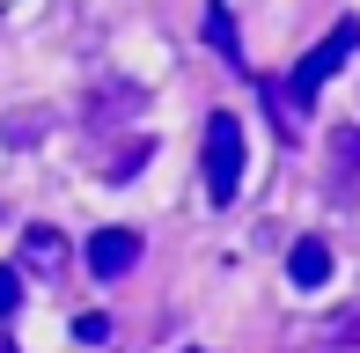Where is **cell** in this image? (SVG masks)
Wrapping results in <instances>:
<instances>
[{"instance_id":"52a82bcc","label":"cell","mask_w":360,"mask_h":353,"mask_svg":"<svg viewBox=\"0 0 360 353\" xmlns=\"http://www.w3.org/2000/svg\"><path fill=\"white\" fill-rule=\"evenodd\" d=\"M206 44H214L236 74H250V59H243V44H236V23H228V0H206Z\"/></svg>"},{"instance_id":"8992f818","label":"cell","mask_w":360,"mask_h":353,"mask_svg":"<svg viewBox=\"0 0 360 353\" xmlns=\"http://www.w3.org/2000/svg\"><path fill=\"white\" fill-rule=\"evenodd\" d=\"M22 265H30V272H59V265H67V236L44 229V221H37V229H22Z\"/></svg>"},{"instance_id":"9c48e42d","label":"cell","mask_w":360,"mask_h":353,"mask_svg":"<svg viewBox=\"0 0 360 353\" xmlns=\"http://www.w3.org/2000/svg\"><path fill=\"white\" fill-rule=\"evenodd\" d=\"M15 309H22V272L0 265V316H15Z\"/></svg>"},{"instance_id":"6da1fadb","label":"cell","mask_w":360,"mask_h":353,"mask_svg":"<svg viewBox=\"0 0 360 353\" xmlns=\"http://www.w3.org/2000/svg\"><path fill=\"white\" fill-rule=\"evenodd\" d=\"M353 52H360V23H353V15H346V23H331V37L302 52V67H294V82H287V133H302V118H294V110L316 103V89L331 82V74L346 67Z\"/></svg>"},{"instance_id":"5b68a950","label":"cell","mask_w":360,"mask_h":353,"mask_svg":"<svg viewBox=\"0 0 360 353\" xmlns=\"http://www.w3.org/2000/svg\"><path fill=\"white\" fill-rule=\"evenodd\" d=\"M309 353H360V309H338L309 331Z\"/></svg>"},{"instance_id":"ba28073f","label":"cell","mask_w":360,"mask_h":353,"mask_svg":"<svg viewBox=\"0 0 360 353\" xmlns=\"http://www.w3.org/2000/svg\"><path fill=\"white\" fill-rule=\"evenodd\" d=\"M331 162H338V199H346L353 176H360V125H338L331 133Z\"/></svg>"},{"instance_id":"3957f363","label":"cell","mask_w":360,"mask_h":353,"mask_svg":"<svg viewBox=\"0 0 360 353\" xmlns=\"http://www.w3.org/2000/svg\"><path fill=\"white\" fill-rule=\"evenodd\" d=\"M133 265H140V236L133 229H96L89 236V272L96 280H125Z\"/></svg>"},{"instance_id":"7a4b0ae2","label":"cell","mask_w":360,"mask_h":353,"mask_svg":"<svg viewBox=\"0 0 360 353\" xmlns=\"http://www.w3.org/2000/svg\"><path fill=\"white\" fill-rule=\"evenodd\" d=\"M199 176H206V199H214V206H228L243 191V125H236V110H214V118H206Z\"/></svg>"},{"instance_id":"277c9868","label":"cell","mask_w":360,"mask_h":353,"mask_svg":"<svg viewBox=\"0 0 360 353\" xmlns=\"http://www.w3.org/2000/svg\"><path fill=\"white\" fill-rule=\"evenodd\" d=\"M287 280L294 287H323L331 280V243H323V236H302V243L287 250Z\"/></svg>"}]
</instances>
